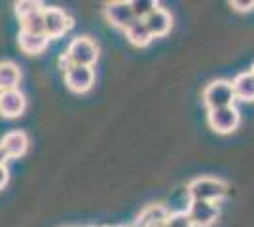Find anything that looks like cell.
<instances>
[{"label": "cell", "mask_w": 254, "mask_h": 227, "mask_svg": "<svg viewBox=\"0 0 254 227\" xmlns=\"http://www.w3.org/2000/svg\"><path fill=\"white\" fill-rule=\"evenodd\" d=\"M165 227H193L186 212H173L165 218Z\"/></svg>", "instance_id": "20"}, {"label": "cell", "mask_w": 254, "mask_h": 227, "mask_svg": "<svg viewBox=\"0 0 254 227\" xmlns=\"http://www.w3.org/2000/svg\"><path fill=\"white\" fill-rule=\"evenodd\" d=\"M230 6L235 11H251L254 8V2L253 0H233L230 2Z\"/></svg>", "instance_id": "21"}, {"label": "cell", "mask_w": 254, "mask_h": 227, "mask_svg": "<svg viewBox=\"0 0 254 227\" xmlns=\"http://www.w3.org/2000/svg\"><path fill=\"white\" fill-rule=\"evenodd\" d=\"M207 121H209V127L214 133L230 135V133L237 129V125L241 121V116H239V110L235 108V106H226V108L209 110Z\"/></svg>", "instance_id": "5"}, {"label": "cell", "mask_w": 254, "mask_h": 227, "mask_svg": "<svg viewBox=\"0 0 254 227\" xmlns=\"http://www.w3.org/2000/svg\"><path fill=\"white\" fill-rule=\"evenodd\" d=\"M232 87L235 100H243V102L254 100V76L251 72H243L237 76L232 82Z\"/></svg>", "instance_id": "14"}, {"label": "cell", "mask_w": 254, "mask_h": 227, "mask_svg": "<svg viewBox=\"0 0 254 227\" xmlns=\"http://www.w3.org/2000/svg\"><path fill=\"white\" fill-rule=\"evenodd\" d=\"M64 55L76 66H93L99 59V45L95 40H91L87 36H76L74 40L68 44Z\"/></svg>", "instance_id": "2"}, {"label": "cell", "mask_w": 254, "mask_h": 227, "mask_svg": "<svg viewBox=\"0 0 254 227\" xmlns=\"http://www.w3.org/2000/svg\"><path fill=\"white\" fill-rule=\"evenodd\" d=\"M17 44H19V49L27 55H38L46 51V47L50 45V38L46 34H31L19 31L17 34Z\"/></svg>", "instance_id": "12"}, {"label": "cell", "mask_w": 254, "mask_h": 227, "mask_svg": "<svg viewBox=\"0 0 254 227\" xmlns=\"http://www.w3.org/2000/svg\"><path fill=\"white\" fill-rule=\"evenodd\" d=\"M27 108V98L19 89L0 91V116L6 119L19 118Z\"/></svg>", "instance_id": "9"}, {"label": "cell", "mask_w": 254, "mask_h": 227, "mask_svg": "<svg viewBox=\"0 0 254 227\" xmlns=\"http://www.w3.org/2000/svg\"><path fill=\"white\" fill-rule=\"evenodd\" d=\"M21 31L31 34H44V10L36 11L21 21Z\"/></svg>", "instance_id": "17"}, {"label": "cell", "mask_w": 254, "mask_h": 227, "mask_svg": "<svg viewBox=\"0 0 254 227\" xmlns=\"http://www.w3.org/2000/svg\"><path fill=\"white\" fill-rule=\"evenodd\" d=\"M68 227H70V226H68Z\"/></svg>", "instance_id": "28"}, {"label": "cell", "mask_w": 254, "mask_h": 227, "mask_svg": "<svg viewBox=\"0 0 254 227\" xmlns=\"http://www.w3.org/2000/svg\"><path fill=\"white\" fill-rule=\"evenodd\" d=\"M21 70L13 61H0V91L19 89Z\"/></svg>", "instance_id": "13"}, {"label": "cell", "mask_w": 254, "mask_h": 227, "mask_svg": "<svg viewBox=\"0 0 254 227\" xmlns=\"http://www.w3.org/2000/svg\"><path fill=\"white\" fill-rule=\"evenodd\" d=\"M148 27L152 38H161V36H167L171 33V27H173V17L165 8H156V10L150 13L146 19H142Z\"/></svg>", "instance_id": "10"}, {"label": "cell", "mask_w": 254, "mask_h": 227, "mask_svg": "<svg viewBox=\"0 0 254 227\" xmlns=\"http://www.w3.org/2000/svg\"><path fill=\"white\" fill-rule=\"evenodd\" d=\"M72 17L66 13L61 8H46L44 6V34L50 38V40H55V38H61L64 34L72 29Z\"/></svg>", "instance_id": "4"}, {"label": "cell", "mask_w": 254, "mask_h": 227, "mask_svg": "<svg viewBox=\"0 0 254 227\" xmlns=\"http://www.w3.org/2000/svg\"><path fill=\"white\" fill-rule=\"evenodd\" d=\"M156 8H158V4L152 0H133L131 2V10L135 13V19H146Z\"/></svg>", "instance_id": "19"}, {"label": "cell", "mask_w": 254, "mask_h": 227, "mask_svg": "<svg viewBox=\"0 0 254 227\" xmlns=\"http://www.w3.org/2000/svg\"><path fill=\"white\" fill-rule=\"evenodd\" d=\"M191 201H209L216 203L228 195V185L218 178H195L188 185Z\"/></svg>", "instance_id": "1"}, {"label": "cell", "mask_w": 254, "mask_h": 227, "mask_svg": "<svg viewBox=\"0 0 254 227\" xmlns=\"http://www.w3.org/2000/svg\"><path fill=\"white\" fill-rule=\"evenodd\" d=\"M8 180H10V171L6 167H0V191L4 189V185L8 184Z\"/></svg>", "instance_id": "22"}, {"label": "cell", "mask_w": 254, "mask_h": 227, "mask_svg": "<svg viewBox=\"0 0 254 227\" xmlns=\"http://www.w3.org/2000/svg\"><path fill=\"white\" fill-rule=\"evenodd\" d=\"M105 17L114 29H122L126 31L131 23L135 21V13L131 10V2H110L105 8Z\"/></svg>", "instance_id": "8"}, {"label": "cell", "mask_w": 254, "mask_h": 227, "mask_svg": "<svg viewBox=\"0 0 254 227\" xmlns=\"http://www.w3.org/2000/svg\"><path fill=\"white\" fill-rule=\"evenodd\" d=\"M118 227H126V226H118Z\"/></svg>", "instance_id": "27"}, {"label": "cell", "mask_w": 254, "mask_h": 227, "mask_svg": "<svg viewBox=\"0 0 254 227\" xmlns=\"http://www.w3.org/2000/svg\"><path fill=\"white\" fill-rule=\"evenodd\" d=\"M233 100H235V95H233L232 82H226V80L211 82L203 91V102L209 110L233 106Z\"/></svg>", "instance_id": "3"}, {"label": "cell", "mask_w": 254, "mask_h": 227, "mask_svg": "<svg viewBox=\"0 0 254 227\" xmlns=\"http://www.w3.org/2000/svg\"><path fill=\"white\" fill-rule=\"evenodd\" d=\"M186 214L190 216L193 227H211L218 220V206L216 203L209 201H190V206L186 210Z\"/></svg>", "instance_id": "7"}, {"label": "cell", "mask_w": 254, "mask_h": 227, "mask_svg": "<svg viewBox=\"0 0 254 227\" xmlns=\"http://www.w3.org/2000/svg\"><path fill=\"white\" fill-rule=\"evenodd\" d=\"M169 216V212L159 205H150L146 206L138 218L135 220V227H148L150 224H156V222H163L165 218Z\"/></svg>", "instance_id": "16"}, {"label": "cell", "mask_w": 254, "mask_h": 227, "mask_svg": "<svg viewBox=\"0 0 254 227\" xmlns=\"http://www.w3.org/2000/svg\"><path fill=\"white\" fill-rule=\"evenodd\" d=\"M70 66H74V65L68 61V57H66V55L61 53V57H59V68L63 70V74L66 72V70H68V68H70Z\"/></svg>", "instance_id": "23"}, {"label": "cell", "mask_w": 254, "mask_h": 227, "mask_svg": "<svg viewBox=\"0 0 254 227\" xmlns=\"http://www.w3.org/2000/svg\"><path fill=\"white\" fill-rule=\"evenodd\" d=\"M251 74H253V76H254V66H253V70H251Z\"/></svg>", "instance_id": "26"}, {"label": "cell", "mask_w": 254, "mask_h": 227, "mask_svg": "<svg viewBox=\"0 0 254 227\" xmlns=\"http://www.w3.org/2000/svg\"><path fill=\"white\" fill-rule=\"evenodd\" d=\"M126 36L127 40L133 45H137V47H146L154 40L148 31V27H146V23L142 21V19H135V21L131 23L126 29Z\"/></svg>", "instance_id": "15"}, {"label": "cell", "mask_w": 254, "mask_h": 227, "mask_svg": "<svg viewBox=\"0 0 254 227\" xmlns=\"http://www.w3.org/2000/svg\"><path fill=\"white\" fill-rule=\"evenodd\" d=\"M148 227H165V220L163 222H156V224H150Z\"/></svg>", "instance_id": "25"}, {"label": "cell", "mask_w": 254, "mask_h": 227, "mask_svg": "<svg viewBox=\"0 0 254 227\" xmlns=\"http://www.w3.org/2000/svg\"><path fill=\"white\" fill-rule=\"evenodd\" d=\"M8 159H10V155L6 153V150H4V146L0 144V167H6V163H8Z\"/></svg>", "instance_id": "24"}, {"label": "cell", "mask_w": 254, "mask_h": 227, "mask_svg": "<svg viewBox=\"0 0 254 227\" xmlns=\"http://www.w3.org/2000/svg\"><path fill=\"white\" fill-rule=\"evenodd\" d=\"M0 144L4 146L10 159H17V157H23L29 150V136L25 131H10L4 135Z\"/></svg>", "instance_id": "11"}, {"label": "cell", "mask_w": 254, "mask_h": 227, "mask_svg": "<svg viewBox=\"0 0 254 227\" xmlns=\"http://www.w3.org/2000/svg\"><path fill=\"white\" fill-rule=\"evenodd\" d=\"M64 84L72 93H87L95 84L93 66H70L64 72Z\"/></svg>", "instance_id": "6"}, {"label": "cell", "mask_w": 254, "mask_h": 227, "mask_svg": "<svg viewBox=\"0 0 254 227\" xmlns=\"http://www.w3.org/2000/svg\"><path fill=\"white\" fill-rule=\"evenodd\" d=\"M40 10H44L42 2H34V0L15 2V15H17L19 23H21L23 19H27L29 15H32V13H36V11H40Z\"/></svg>", "instance_id": "18"}]
</instances>
